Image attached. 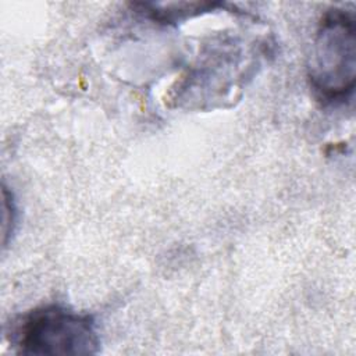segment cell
Listing matches in <instances>:
<instances>
[{"label":"cell","mask_w":356,"mask_h":356,"mask_svg":"<svg viewBox=\"0 0 356 356\" xmlns=\"http://www.w3.org/2000/svg\"><path fill=\"white\" fill-rule=\"evenodd\" d=\"M3 210H4V216H10L8 217H3V243L4 246L7 245V238L10 235H13L14 232V227L17 224V207H15V202L13 197V193L8 195V191L6 186H3Z\"/></svg>","instance_id":"cell-3"},{"label":"cell","mask_w":356,"mask_h":356,"mask_svg":"<svg viewBox=\"0 0 356 356\" xmlns=\"http://www.w3.org/2000/svg\"><path fill=\"white\" fill-rule=\"evenodd\" d=\"M356 26L353 14L332 8L321 18L307 64L310 86L327 103L346 100L355 89Z\"/></svg>","instance_id":"cell-2"},{"label":"cell","mask_w":356,"mask_h":356,"mask_svg":"<svg viewBox=\"0 0 356 356\" xmlns=\"http://www.w3.org/2000/svg\"><path fill=\"white\" fill-rule=\"evenodd\" d=\"M10 343L22 355H93L99 352L100 339L92 316L46 305L13 323Z\"/></svg>","instance_id":"cell-1"}]
</instances>
